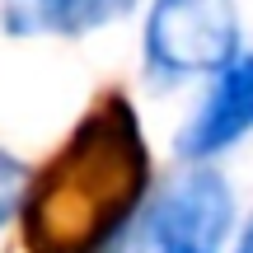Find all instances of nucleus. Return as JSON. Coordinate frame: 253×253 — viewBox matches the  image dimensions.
<instances>
[{
    "mask_svg": "<svg viewBox=\"0 0 253 253\" xmlns=\"http://www.w3.org/2000/svg\"><path fill=\"white\" fill-rule=\"evenodd\" d=\"M150 188V150L126 94H103L66 145L28 173L19 225L28 253H108Z\"/></svg>",
    "mask_w": 253,
    "mask_h": 253,
    "instance_id": "nucleus-1",
    "label": "nucleus"
},
{
    "mask_svg": "<svg viewBox=\"0 0 253 253\" xmlns=\"http://www.w3.org/2000/svg\"><path fill=\"white\" fill-rule=\"evenodd\" d=\"M235 253H253V216H249V225H244V239H239V249Z\"/></svg>",
    "mask_w": 253,
    "mask_h": 253,
    "instance_id": "nucleus-7",
    "label": "nucleus"
},
{
    "mask_svg": "<svg viewBox=\"0 0 253 253\" xmlns=\"http://www.w3.org/2000/svg\"><path fill=\"white\" fill-rule=\"evenodd\" d=\"M131 9L136 0H0V24L9 38H33V33L84 38L103 24H118Z\"/></svg>",
    "mask_w": 253,
    "mask_h": 253,
    "instance_id": "nucleus-5",
    "label": "nucleus"
},
{
    "mask_svg": "<svg viewBox=\"0 0 253 253\" xmlns=\"http://www.w3.org/2000/svg\"><path fill=\"white\" fill-rule=\"evenodd\" d=\"M244 131H253V56L235 52L220 66V80L211 89V99L197 108V118L178 136V155L202 164L211 155L230 150Z\"/></svg>",
    "mask_w": 253,
    "mask_h": 253,
    "instance_id": "nucleus-4",
    "label": "nucleus"
},
{
    "mask_svg": "<svg viewBox=\"0 0 253 253\" xmlns=\"http://www.w3.org/2000/svg\"><path fill=\"white\" fill-rule=\"evenodd\" d=\"M24 188H28V164L0 150V225H9V220H14Z\"/></svg>",
    "mask_w": 253,
    "mask_h": 253,
    "instance_id": "nucleus-6",
    "label": "nucleus"
},
{
    "mask_svg": "<svg viewBox=\"0 0 253 253\" xmlns=\"http://www.w3.org/2000/svg\"><path fill=\"white\" fill-rule=\"evenodd\" d=\"M230 225H235V192L202 160L155 197L145 216V239L155 253H220Z\"/></svg>",
    "mask_w": 253,
    "mask_h": 253,
    "instance_id": "nucleus-3",
    "label": "nucleus"
},
{
    "mask_svg": "<svg viewBox=\"0 0 253 253\" xmlns=\"http://www.w3.org/2000/svg\"><path fill=\"white\" fill-rule=\"evenodd\" d=\"M122 249H126V239H122V244H118V249H108V253H122Z\"/></svg>",
    "mask_w": 253,
    "mask_h": 253,
    "instance_id": "nucleus-8",
    "label": "nucleus"
},
{
    "mask_svg": "<svg viewBox=\"0 0 253 253\" xmlns=\"http://www.w3.org/2000/svg\"><path fill=\"white\" fill-rule=\"evenodd\" d=\"M239 52L235 0H155L145 19V71L155 84L211 75Z\"/></svg>",
    "mask_w": 253,
    "mask_h": 253,
    "instance_id": "nucleus-2",
    "label": "nucleus"
}]
</instances>
